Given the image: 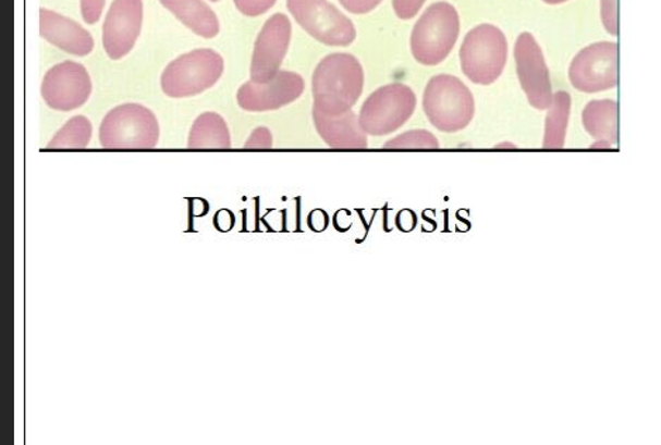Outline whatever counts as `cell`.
<instances>
[{"mask_svg":"<svg viewBox=\"0 0 661 445\" xmlns=\"http://www.w3.org/2000/svg\"><path fill=\"white\" fill-rule=\"evenodd\" d=\"M364 70L360 61L347 52L325 57L313 76L314 109L326 116H342L360 99Z\"/></svg>","mask_w":661,"mask_h":445,"instance_id":"1","label":"cell"},{"mask_svg":"<svg viewBox=\"0 0 661 445\" xmlns=\"http://www.w3.org/2000/svg\"><path fill=\"white\" fill-rule=\"evenodd\" d=\"M460 36V16L452 3L430 4L421 14L411 35V52L421 65L442 64Z\"/></svg>","mask_w":661,"mask_h":445,"instance_id":"2","label":"cell"},{"mask_svg":"<svg viewBox=\"0 0 661 445\" xmlns=\"http://www.w3.org/2000/svg\"><path fill=\"white\" fill-rule=\"evenodd\" d=\"M424 110L432 126L443 133L464 131L476 114L467 85L453 75H436L426 85Z\"/></svg>","mask_w":661,"mask_h":445,"instance_id":"3","label":"cell"},{"mask_svg":"<svg viewBox=\"0 0 661 445\" xmlns=\"http://www.w3.org/2000/svg\"><path fill=\"white\" fill-rule=\"evenodd\" d=\"M160 138L156 114L138 103L110 110L99 128V140L109 150H151Z\"/></svg>","mask_w":661,"mask_h":445,"instance_id":"4","label":"cell"},{"mask_svg":"<svg viewBox=\"0 0 661 445\" xmlns=\"http://www.w3.org/2000/svg\"><path fill=\"white\" fill-rule=\"evenodd\" d=\"M507 40L504 32L493 25L474 27L464 37L460 49L463 74L473 84L491 85L504 73L507 61Z\"/></svg>","mask_w":661,"mask_h":445,"instance_id":"5","label":"cell"},{"mask_svg":"<svg viewBox=\"0 0 661 445\" xmlns=\"http://www.w3.org/2000/svg\"><path fill=\"white\" fill-rule=\"evenodd\" d=\"M223 71L224 60L219 52L210 49L186 52L166 66L161 89L174 99L198 97L218 84Z\"/></svg>","mask_w":661,"mask_h":445,"instance_id":"6","label":"cell"},{"mask_svg":"<svg viewBox=\"0 0 661 445\" xmlns=\"http://www.w3.org/2000/svg\"><path fill=\"white\" fill-rule=\"evenodd\" d=\"M418 99L408 85L381 86L363 103L358 121L370 136H388L414 116Z\"/></svg>","mask_w":661,"mask_h":445,"instance_id":"7","label":"cell"},{"mask_svg":"<svg viewBox=\"0 0 661 445\" xmlns=\"http://www.w3.org/2000/svg\"><path fill=\"white\" fill-rule=\"evenodd\" d=\"M292 17L310 37L329 47H347L357 37L346 14L328 0H286Z\"/></svg>","mask_w":661,"mask_h":445,"instance_id":"8","label":"cell"},{"mask_svg":"<svg viewBox=\"0 0 661 445\" xmlns=\"http://www.w3.org/2000/svg\"><path fill=\"white\" fill-rule=\"evenodd\" d=\"M570 83L583 94H600L620 83V46L613 41L589 45L568 66Z\"/></svg>","mask_w":661,"mask_h":445,"instance_id":"9","label":"cell"},{"mask_svg":"<svg viewBox=\"0 0 661 445\" xmlns=\"http://www.w3.org/2000/svg\"><path fill=\"white\" fill-rule=\"evenodd\" d=\"M514 57L517 78L528 102L538 110H549L553 103V89L543 51L531 33L516 38Z\"/></svg>","mask_w":661,"mask_h":445,"instance_id":"10","label":"cell"},{"mask_svg":"<svg viewBox=\"0 0 661 445\" xmlns=\"http://www.w3.org/2000/svg\"><path fill=\"white\" fill-rule=\"evenodd\" d=\"M93 94V81L83 64L64 61L47 71L41 84V97L47 107L59 112L84 107Z\"/></svg>","mask_w":661,"mask_h":445,"instance_id":"11","label":"cell"},{"mask_svg":"<svg viewBox=\"0 0 661 445\" xmlns=\"http://www.w3.org/2000/svg\"><path fill=\"white\" fill-rule=\"evenodd\" d=\"M292 25L289 16L272 14L262 26L254 45L250 76L253 83L266 84L274 79L289 52Z\"/></svg>","mask_w":661,"mask_h":445,"instance_id":"12","label":"cell"},{"mask_svg":"<svg viewBox=\"0 0 661 445\" xmlns=\"http://www.w3.org/2000/svg\"><path fill=\"white\" fill-rule=\"evenodd\" d=\"M143 0H114L103 23L102 42L110 60L131 54L143 27Z\"/></svg>","mask_w":661,"mask_h":445,"instance_id":"13","label":"cell"},{"mask_svg":"<svg viewBox=\"0 0 661 445\" xmlns=\"http://www.w3.org/2000/svg\"><path fill=\"white\" fill-rule=\"evenodd\" d=\"M305 79L291 71H280L274 79L266 84L250 81L237 90V103L246 112H270L289 107L302 97Z\"/></svg>","mask_w":661,"mask_h":445,"instance_id":"14","label":"cell"},{"mask_svg":"<svg viewBox=\"0 0 661 445\" xmlns=\"http://www.w3.org/2000/svg\"><path fill=\"white\" fill-rule=\"evenodd\" d=\"M40 35L50 45L71 55L86 57L95 49L94 37L79 23L62 14L41 9Z\"/></svg>","mask_w":661,"mask_h":445,"instance_id":"15","label":"cell"},{"mask_svg":"<svg viewBox=\"0 0 661 445\" xmlns=\"http://www.w3.org/2000/svg\"><path fill=\"white\" fill-rule=\"evenodd\" d=\"M314 123L320 138L332 148H367V133L363 131L357 114L350 112L342 116H326L313 110Z\"/></svg>","mask_w":661,"mask_h":445,"instance_id":"16","label":"cell"},{"mask_svg":"<svg viewBox=\"0 0 661 445\" xmlns=\"http://www.w3.org/2000/svg\"><path fill=\"white\" fill-rule=\"evenodd\" d=\"M160 3L196 36L215 38L219 35L217 13L204 0H160Z\"/></svg>","mask_w":661,"mask_h":445,"instance_id":"17","label":"cell"},{"mask_svg":"<svg viewBox=\"0 0 661 445\" xmlns=\"http://www.w3.org/2000/svg\"><path fill=\"white\" fill-rule=\"evenodd\" d=\"M188 147L198 150H228L232 147L228 123L215 112L200 114L191 128Z\"/></svg>","mask_w":661,"mask_h":445,"instance_id":"18","label":"cell"},{"mask_svg":"<svg viewBox=\"0 0 661 445\" xmlns=\"http://www.w3.org/2000/svg\"><path fill=\"white\" fill-rule=\"evenodd\" d=\"M583 124L592 136L612 138L617 126V103L612 99L591 100L583 110Z\"/></svg>","mask_w":661,"mask_h":445,"instance_id":"19","label":"cell"},{"mask_svg":"<svg viewBox=\"0 0 661 445\" xmlns=\"http://www.w3.org/2000/svg\"><path fill=\"white\" fill-rule=\"evenodd\" d=\"M572 113V97L565 90L554 94L552 108L546 118L544 147H562Z\"/></svg>","mask_w":661,"mask_h":445,"instance_id":"20","label":"cell"},{"mask_svg":"<svg viewBox=\"0 0 661 445\" xmlns=\"http://www.w3.org/2000/svg\"><path fill=\"white\" fill-rule=\"evenodd\" d=\"M93 138V124L85 116L70 119L51 138L52 150H81L89 146Z\"/></svg>","mask_w":661,"mask_h":445,"instance_id":"21","label":"cell"},{"mask_svg":"<svg viewBox=\"0 0 661 445\" xmlns=\"http://www.w3.org/2000/svg\"><path fill=\"white\" fill-rule=\"evenodd\" d=\"M385 148H402V150H408V148H439L438 138L428 131H411L401 136L392 138V140L385 143Z\"/></svg>","mask_w":661,"mask_h":445,"instance_id":"22","label":"cell"},{"mask_svg":"<svg viewBox=\"0 0 661 445\" xmlns=\"http://www.w3.org/2000/svg\"><path fill=\"white\" fill-rule=\"evenodd\" d=\"M600 14L602 27L608 35L620 36V8L617 0H600Z\"/></svg>","mask_w":661,"mask_h":445,"instance_id":"23","label":"cell"},{"mask_svg":"<svg viewBox=\"0 0 661 445\" xmlns=\"http://www.w3.org/2000/svg\"><path fill=\"white\" fill-rule=\"evenodd\" d=\"M237 11L247 17H258L274 8L277 0H233Z\"/></svg>","mask_w":661,"mask_h":445,"instance_id":"24","label":"cell"},{"mask_svg":"<svg viewBox=\"0 0 661 445\" xmlns=\"http://www.w3.org/2000/svg\"><path fill=\"white\" fill-rule=\"evenodd\" d=\"M426 0H392V8L401 21H411L424 8Z\"/></svg>","mask_w":661,"mask_h":445,"instance_id":"25","label":"cell"},{"mask_svg":"<svg viewBox=\"0 0 661 445\" xmlns=\"http://www.w3.org/2000/svg\"><path fill=\"white\" fill-rule=\"evenodd\" d=\"M105 3L107 0H81V14H83L84 22L88 25L98 23L102 16Z\"/></svg>","mask_w":661,"mask_h":445,"instance_id":"26","label":"cell"},{"mask_svg":"<svg viewBox=\"0 0 661 445\" xmlns=\"http://www.w3.org/2000/svg\"><path fill=\"white\" fill-rule=\"evenodd\" d=\"M347 12L353 14H367L380 7L384 0H339Z\"/></svg>","mask_w":661,"mask_h":445,"instance_id":"27","label":"cell"},{"mask_svg":"<svg viewBox=\"0 0 661 445\" xmlns=\"http://www.w3.org/2000/svg\"><path fill=\"white\" fill-rule=\"evenodd\" d=\"M246 148H271L272 147V136L271 132L268 131L267 127H258L256 131L252 133L250 138H248Z\"/></svg>","mask_w":661,"mask_h":445,"instance_id":"28","label":"cell"},{"mask_svg":"<svg viewBox=\"0 0 661 445\" xmlns=\"http://www.w3.org/2000/svg\"><path fill=\"white\" fill-rule=\"evenodd\" d=\"M213 223L219 232H229L234 224L233 213L229 212V210H220V212L217 213V217H215Z\"/></svg>","mask_w":661,"mask_h":445,"instance_id":"29","label":"cell"},{"mask_svg":"<svg viewBox=\"0 0 661 445\" xmlns=\"http://www.w3.org/2000/svg\"><path fill=\"white\" fill-rule=\"evenodd\" d=\"M543 2L548 4H562L568 2V0H543Z\"/></svg>","mask_w":661,"mask_h":445,"instance_id":"30","label":"cell"},{"mask_svg":"<svg viewBox=\"0 0 661 445\" xmlns=\"http://www.w3.org/2000/svg\"><path fill=\"white\" fill-rule=\"evenodd\" d=\"M210 2H219V0H210Z\"/></svg>","mask_w":661,"mask_h":445,"instance_id":"31","label":"cell"}]
</instances>
